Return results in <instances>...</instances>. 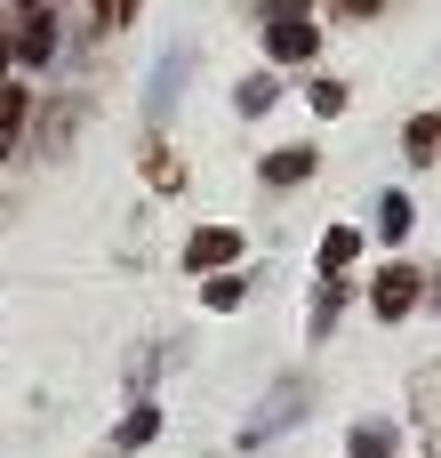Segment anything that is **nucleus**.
Masks as SVG:
<instances>
[{
  "label": "nucleus",
  "instance_id": "obj_1",
  "mask_svg": "<svg viewBox=\"0 0 441 458\" xmlns=\"http://www.w3.org/2000/svg\"><path fill=\"white\" fill-rule=\"evenodd\" d=\"M185 266H193V274H225V266H241V233H233V225H201V233L185 242Z\"/></svg>",
  "mask_w": 441,
  "mask_h": 458
},
{
  "label": "nucleus",
  "instance_id": "obj_2",
  "mask_svg": "<svg viewBox=\"0 0 441 458\" xmlns=\"http://www.w3.org/2000/svg\"><path fill=\"white\" fill-rule=\"evenodd\" d=\"M418 290H426V274H418V266H386V274H378V290H370L378 322H402V314L418 306Z\"/></svg>",
  "mask_w": 441,
  "mask_h": 458
},
{
  "label": "nucleus",
  "instance_id": "obj_3",
  "mask_svg": "<svg viewBox=\"0 0 441 458\" xmlns=\"http://www.w3.org/2000/svg\"><path fill=\"white\" fill-rule=\"evenodd\" d=\"M313 40H321V32H313L305 16H265V48H273V64H305Z\"/></svg>",
  "mask_w": 441,
  "mask_h": 458
},
{
  "label": "nucleus",
  "instance_id": "obj_4",
  "mask_svg": "<svg viewBox=\"0 0 441 458\" xmlns=\"http://www.w3.org/2000/svg\"><path fill=\"white\" fill-rule=\"evenodd\" d=\"M56 56V24H48V8H24V24H16V64H48Z\"/></svg>",
  "mask_w": 441,
  "mask_h": 458
},
{
  "label": "nucleus",
  "instance_id": "obj_5",
  "mask_svg": "<svg viewBox=\"0 0 441 458\" xmlns=\"http://www.w3.org/2000/svg\"><path fill=\"white\" fill-rule=\"evenodd\" d=\"M185 64H193V48H169V56H161V81H153V97H145V113H153V121L177 105V89H185Z\"/></svg>",
  "mask_w": 441,
  "mask_h": 458
},
{
  "label": "nucleus",
  "instance_id": "obj_6",
  "mask_svg": "<svg viewBox=\"0 0 441 458\" xmlns=\"http://www.w3.org/2000/svg\"><path fill=\"white\" fill-rule=\"evenodd\" d=\"M153 435H161V411H153V403H137V411L121 419V435H112V451H145Z\"/></svg>",
  "mask_w": 441,
  "mask_h": 458
},
{
  "label": "nucleus",
  "instance_id": "obj_7",
  "mask_svg": "<svg viewBox=\"0 0 441 458\" xmlns=\"http://www.w3.org/2000/svg\"><path fill=\"white\" fill-rule=\"evenodd\" d=\"M313 177V153L297 145V153H265V185H305Z\"/></svg>",
  "mask_w": 441,
  "mask_h": 458
},
{
  "label": "nucleus",
  "instance_id": "obj_8",
  "mask_svg": "<svg viewBox=\"0 0 441 458\" xmlns=\"http://www.w3.org/2000/svg\"><path fill=\"white\" fill-rule=\"evenodd\" d=\"M402 145H410V161H434V153H441V113H418Z\"/></svg>",
  "mask_w": 441,
  "mask_h": 458
},
{
  "label": "nucleus",
  "instance_id": "obj_9",
  "mask_svg": "<svg viewBox=\"0 0 441 458\" xmlns=\"http://www.w3.org/2000/svg\"><path fill=\"white\" fill-rule=\"evenodd\" d=\"M354 458H394V427L386 419H362L354 427Z\"/></svg>",
  "mask_w": 441,
  "mask_h": 458
},
{
  "label": "nucleus",
  "instance_id": "obj_10",
  "mask_svg": "<svg viewBox=\"0 0 441 458\" xmlns=\"http://www.w3.org/2000/svg\"><path fill=\"white\" fill-rule=\"evenodd\" d=\"M410 217H418V209H410L402 193H378V233H386V242H402V233H410Z\"/></svg>",
  "mask_w": 441,
  "mask_h": 458
},
{
  "label": "nucleus",
  "instance_id": "obj_11",
  "mask_svg": "<svg viewBox=\"0 0 441 458\" xmlns=\"http://www.w3.org/2000/svg\"><path fill=\"white\" fill-rule=\"evenodd\" d=\"M354 258H362V233H354V225H337V233L321 242V266H329V274H345Z\"/></svg>",
  "mask_w": 441,
  "mask_h": 458
},
{
  "label": "nucleus",
  "instance_id": "obj_12",
  "mask_svg": "<svg viewBox=\"0 0 441 458\" xmlns=\"http://www.w3.org/2000/svg\"><path fill=\"white\" fill-rule=\"evenodd\" d=\"M201 298H209L217 314H233V306L249 298V282H241V274H209V282H201Z\"/></svg>",
  "mask_w": 441,
  "mask_h": 458
},
{
  "label": "nucleus",
  "instance_id": "obj_13",
  "mask_svg": "<svg viewBox=\"0 0 441 458\" xmlns=\"http://www.w3.org/2000/svg\"><path fill=\"white\" fill-rule=\"evenodd\" d=\"M297 411H305V394H281V403H273V411H265V419H257V427H249L241 443H265V435H273V427H289Z\"/></svg>",
  "mask_w": 441,
  "mask_h": 458
},
{
  "label": "nucleus",
  "instance_id": "obj_14",
  "mask_svg": "<svg viewBox=\"0 0 441 458\" xmlns=\"http://www.w3.org/2000/svg\"><path fill=\"white\" fill-rule=\"evenodd\" d=\"M273 97H281V81H273V72H257V81H241V97H233V105H241V113H265Z\"/></svg>",
  "mask_w": 441,
  "mask_h": 458
},
{
  "label": "nucleus",
  "instance_id": "obj_15",
  "mask_svg": "<svg viewBox=\"0 0 441 458\" xmlns=\"http://www.w3.org/2000/svg\"><path fill=\"white\" fill-rule=\"evenodd\" d=\"M16 129H24V89H0V153L16 145Z\"/></svg>",
  "mask_w": 441,
  "mask_h": 458
},
{
  "label": "nucleus",
  "instance_id": "obj_16",
  "mask_svg": "<svg viewBox=\"0 0 441 458\" xmlns=\"http://www.w3.org/2000/svg\"><path fill=\"white\" fill-rule=\"evenodd\" d=\"M313 113H345V89L337 81H313Z\"/></svg>",
  "mask_w": 441,
  "mask_h": 458
},
{
  "label": "nucleus",
  "instance_id": "obj_17",
  "mask_svg": "<svg viewBox=\"0 0 441 458\" xmlns=\"http://www.w3.org/2000/svg\"><path fill=\"white\" fill-rule=\"evenodd\" d=\"M96 16H104V24H129V16H137V0H96Z\"/></svg>",
  "mask_w": 441,
  "mask_h": 458
},
{
  "label": "nucleus",
  "instance_id": "obj_18",
  "mask_svg": "<svg viewBox=\"0 0 441 458\" xmlns=\"http://www.w3.org/2000/svg\"><path fill=\"white\" fill-rule=\"evenodd\" d=\"M337 16H378V0H337Z\"/></svg>",
  "mask_w": 441,
  "mask_h": 458
},
{
  "label": "nucleus",
  "instance_id": "obj_19",
  "mask_svg": "<svg viewBox=\"0 0 441 458\" xmlns=\"http://www.w3.org/2000/svg\"><path fill=\"white\" fill-rule=\"evenodd\" d=\"M289 8H305V0H265V16H289Z\"/></svg>",
  "mask_w": 441,
  "mask_h": 458
}]
</instances>
